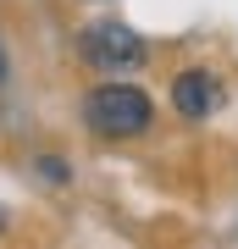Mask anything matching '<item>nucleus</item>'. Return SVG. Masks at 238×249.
I'll return each mask as SVG.
<instances>
[{"label":"nucleus","mask_w":238,"mask_h":249,"mask_svg":"<svg viewBox=\"0 0 238 249\" xmlns=\"http://www.w3.org/2000/svg\"><path fill=\"white\" fill-rule=\"evenodd\" d=\"M83 122H89V133H100V139H139L144 127L155 122V100L144 94V89H133V83H100V89H89L83 94Z\"/></svg>","instance_id":"f257e3e1"},{"label":"nucleus","mask_w":238,"mask_h":249,"mask_svg":"<svg viewBox=\"0 0 238 249\" xmlns=\"http://www.w3.org/2000/svg\"><path fill=\"white\" fill-rule=\"evenodd\" d=\"M83 61L94 72H133L144 61V39L128 22H94L83 28Z\"/></svg>","instance_id":"f03ea898"},{"label":"nucleus","mask_w":238,"mask_h":249,"mask_svg":"<svg viewBox=\"0 0 238 249\" xmlns=\"http://www.w3.org/2000/svg\"><path fill=\"white\" fill-rule=\"evenodd\" d=\"M172 106L177 116H188V122H205L216 106V83H211V72L205 67H188V72H177V83H172Z\"/></svg>","instance_id":"7ed1b4c3"}]
</instances>
